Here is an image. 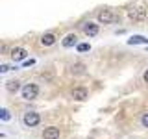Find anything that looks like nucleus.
Here are the masks:
<instances>
[{
    "instance_id": "1",
    "label": "nucleus",
    "mask_w": 148,
    "mask_h": 139,
    "mask_svg": "<svg viewBox=\"0 0 148 139\" xmlns=\"http://www.w3.org/2000/svg\"><path fill=\"white\" fill-rule=\"evenodd\" d=\"M37 95H39V87L35 83H26L22 87V98L24 100H34V98H37Z\"/></svg>"
},
{
    "instance_id": "2",
    "label": "nucleus",
    "mask_w": 148,
    "mask_h": 139,
    "mask_svg": "<svg viewBox=\"0 0 148 139\" xmlns=\"http://www.w3.org/2000/svg\"><path fill=\"white\" fill-rule=\"evenodd\" d=\"M39 122H41L39 113H35V111H28V113H24V124H26V126L34 128V126H37Z\"/></svg>"
},
{
    "instance_id": "3",
    "label": "nucleus",
    "mask_w": 148,
    "mask_h": 139,
    "mask_svg": "<svg viewBox=\"0 0 148 139\" xmlns=\"http://www.w3.org/2000/svg\"><path fill=\"white\" fill-rule=\"evenodd\" d=\"M128 17L133 21H145L146 19V9L145 8H132L128 9Z\"/></svg>"
},
{
    "instance_id": "4",
    "label": "nucleus",
    "mask_w": 148,
    "mask_h": 139,
    "mask_svg": "<svg viewBox=\"0 0 148 139\" xmlns=\"http://www.w3.org/2000/svg\"><path fill=\"white\" fill-rule=\"evenodd\" d=\"M115 21H117V17H115L109 9L98 11V22H102V24H111V22H115Z\"/></svg>"
},
{
    "instance_id": "5",
    "label": "nucleus",
    "mask_w": 148,
    "mask_h": 139,
    "mask_svg": "<svg viewBox=\"0 0 148 139\" xmlns=\"http://www.w3.org/2000/svg\"><path fill=\"white\" fill-rule=\"evenodd\" d=\"M87 96H89V93H87L85 87H76V89H72V98L74 100L83 102V100H87Z\"/></svg>"
},
{
    "instance_id": "6",
    "label": "nucleus",
    "mask_w": 148,
    "mask_h": 139,
    "mask_svg": "<svg viewBox=\"0 0 148 139\" xmlns=\"http://www.w3.org/2000/svg\"><path fill=\"white\" fill-rule=\"evenodd\" d=\"M83 34L89 35V37H95L96 34H98V24H95V22H85L83 24Z\"/></svg>"
},
{
    "instance_id": "7",
    "label": "nucleus",
    "mask_w": 148,
    "mask_h": 139,
    "mask_svg": "<svg viewBox=\"0 0 148 139\" xmlns=\"http://www.w3.org/2000/svg\"><path fill=\"white\" fill-rule=\"evenodd\" d=\"M43 139H59V128L56 126H48L43 132Z\"/></svg>"
},
{
    "instance_id": "8",
    "label": "nucleus",
    "mask_w": 148,
    "mask_h": 139,
    "mask_svg": "<svg viewBox=\"0 0 148 139\" xmlns=\"http://www.w3.org/2000/svg\"><path fill=\"white\" fill-rule=\"evenodd\" d=\"M26 56H28V52H26L24 48H13V50H11V58H13V61H22Z\"/></svg>"
},
{
    "instance_id": "9",
    "label": "nucleus",
    "mask_w": 148,
    "mask_h": 139,
    "mask_svg": "<svg viewBox=\"0 0 148 139\" xmlns=\"http://www.w3.org/2000/svg\"><path fill=\"white\" fill-rule=\"evenodd\" d=\"M56 43V35L54 34H45L43 37H41V45L43 46H50Z\"/></svg>"
},
{
    "instance_id": "10",
    "label": "nucleus",
    "mask_w": 148,
    "mask_h": 139,
    "mask_svg": "<svg viewBox=\"0 0 148 139\" xmlns=\"http://www.w3.org/2000/svg\"><path fill=\"white\" fill-rule=\"evenodd\" d=\"M76 39H78V37L74 35V34H69L63 39V46H67V48H69V46H74V45H76Z\"/></svg>"
},
{
    "instance_id": "11",
    "label": "nucleus",
    "mask_w": 148,
    "mask_h": 139,
    "mask_svg": "<svg viewBox=\"0 0 148 139\" xmlns=\"http://www.w3.org/2000/svg\"><path fill=\"white\" fill-rule=\"evenodd\" d=\"M6 87H8V91H9V93H17L18 89H21V83H18L17 80H11V82H8V85H6Z\"/></svg>"
},
{
    "instance_id": "12",
    "label": "nucleus",
    "mask_w": 148,
    "mask_h": 139,
    "mask_svg": "<svg viewBox=\"0 0 148 139\" xmlns=\"http://www.w3.org/2000/svg\"><path fill=\"white\" fill-rule=\"evenodd\" d=\"M128 43L130 45H139V43H148V39H145V37H141V35H135V37H132Z\"/></svg>"
},
{
    "instance_id": "13",
    "label": "nucleus",
    "mask_w": 148,
    "mask_h": 139,
    "mask_svg": "<svg viewBox=\"0 0 148 139\" xmlns=\"http://www.w3.org/2000/svg\"><path fill=\"white\" fill-rule=\"evenodd\" d=\"M83 69H85V67H83L82 63H76V65H72V72H76V74H82V72H83Z\"/></svg>"
},
{
    "instance_id": "14",
    "label": "nucleus",
    "mask_w": 148,
    "mask_h": 139,
    "mask_svg": "<svg viewBox=\"0 0 148 139\" xmlns=\"http://www.w3.org/2000/svg\"><path fill=\"white\" fill-rule=\"evenodd\" d=\"M141 122H143V126H145V128H148V111H146V113H143Z\"/></svg>"
},
{
    "instance_id": "15",
    "label": "nucleus",
    "mask_w": 148,
    "mask_h": 139,
    "mask_svg": "<svg viewBox=\"0 0 148 139\" xmlns=\"http://www.w3.org/2000/svg\"><path fill=\"white\" fill-rule=\"evenodd\" d=\"M87 50H89V45H87V43L78 45V52H87Z\"/></svg>"
},
{
    "instance_id": "16",
    "label": "nucleus",
    "mask_w": 148,
    "mask_h": 139,
    "mask_svg": "<svg viewBox=\"0 0 148 139\" xmlns=\"http://www.w3.org/2000/svg\"><path fill=\"white\" fill-rule=\"evenodd\" d=\"M2 119H4V120H8V119H9V113H8V109H2Z\"/></svg>"
},
{
    "instance_id": "17",
    "label": "nucleus",
    "mask_w": 148,
    "mask_h": 139,
    "mask_svg": "<svg viewBox=\"0 0 148 139\" xmlns=\"http://www.w3.org/2000/svg\"><path fill=\"white\" fill-rule=\"evenodd\" d=\"M143 80H145V82L148 83V69H146V71H145V74H143Z\"/></svg>"
},
{
    "instance_id": "18",
    "label": "nucleus",
    "mask_w": 148,
    "mask_h": 139,
    "mask_svg": "<svg viewBox=\"0 0 148 139\" xmlns=\"http://www.w3.org/2000/svg\"><path fill=\"white\" fill-rule=\"evenodd\" d=\"M0 71H2V72H6V71H9V67H8V65H2V67H0Z\"/></svg>"
}]
</instances>
